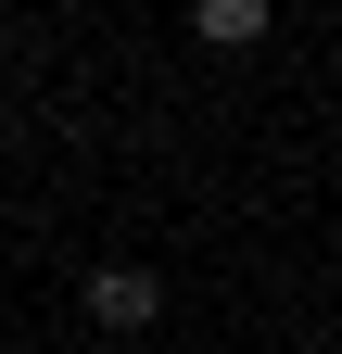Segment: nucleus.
I'll return each instance as SVG.
<instances>
[{"label":"nucleus","instance_id":"obj_2","mask_svg":"<svg viewBox=\"0 0 342 354\" xmlns=\"http://www.w3.org/2000/svg\"><path fill=\"white\" fill-rule=\"evenodd\" d=\"M190 26L216 38V51H253V38H267V0H190Z\"/></svg>","mask_w":342,"mask_h":354},{"label":"nucleus","instance_id":"obj_1","mask_svg":"<svg viewBox=\"0 0 342 354\" xmlns=\"http://www.w3.org/2000/svg\"><path fill=\"white\" fill-rule=\"evenodd\" d=\"M89 317L102 329H152L165 317V279H152V266H89Z\"/></svg>","mask_w":342,"mask_h":354}]
</instances>
